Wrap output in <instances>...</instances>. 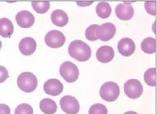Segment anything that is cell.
Instances as JSON below:
<instances>
[{"label": "cell", "mask_w": 157, "mask_h": 114, "mask_svg": "<svg viewBox=\"0 0 157 114\" xmlns=\"http://www.w3.org/2000/svg\"><path fill=\"white\" fill-rule=\"evenodd\" d=\"M70 56L79 62L89 60L92 55L90 46L81 40H75L70 44L68 48Z\"/></svg>", "instance_id": "1"}, {"label": "cell", "mask_w": 157, "mask_h": 114, "mask_svg": "<svg viewBox=\"0 0 157 114\" xmlns=\"http://www.w3.org/2000/svg\"><path fill=\"white\" fill-rule=\"evenodd\" d=\"M17 85L24 92L30 93L37 88L38 79L36 76L30 72H24L21 73L17 78Z\"/></svg>", "instance_id": "2"}, {"label": "cell", "mask_w": 157, "mask_h": 114, "mask_svg": "<svg viewBox=\"0 0 157 114\" xmlns=\"http://www.w3.org/2000/svg\"><path fill=\"white\" fill-rule=\"evenodd\" d=\"M120 95V87L118 84L113 82H107L101 86L100 89V96L107 102H113Z\"/></svg>", "instance_id": "3"}, {"label": "cell", "mask_w": 157, "mask_h": 114, "mask_svg": "<svg viewBox=\"0 0 157 114\" xmlns=\"http://www.w3.org/2000/svg\"><path fill=\"white\" fill-rule=\"evenodd\" d=\"M60 73L64 80L67 83L75 82L79 76L78 67L70 61H66L63 64H61L60 67Z\"/></svg>", "instance_id": "4"}, {"label": "cell", "mask_w": 157, "mask_h": 114, "mask_svg": "<svg viewBox=\"0 0 157 114\" xmlns=\"http://www.w3.org/2000/svg\"><path fill=\"white\" fill-rule=\"evenodd\" d=\"M124 90L125 95L130 99H137L142 95L143 87L142 83L137 79H130L124 83Z\"/></svg>", "instance_id": "5"}, {"label": "cell", "mask_w": 157, "mask_h": 114, "mask_svg": "<svg viewBox=\"0 0 157 114\" xmlns=\"http://www.w3.org/2000/svg\"><path fill=\"white\" fill-rule=\"evenodd\" d=\"M45 42L49 47L59 48L66 42V37L59 30H51L45 36Z\"/></svg>", "instance_id": "6"}, {"label": "cell", "mask_w": 157, "mask_h": 114, "mask_svg": "<svg viewBox=\"0 0 157 114\" xmlns=\"http://www.w3.org/2000/svg\"><path fill=\"white\" fill-rule=\"evenodd\" d=\"M61 109L66 114H77L79 112V103L75 98L71 95H66L60 100Z\"/></svg>", "instance_id": "7"}, {"label": "cell", "mask_w": 157, "mask_h": 114, "mask_svg": "<svg viewBox=\"0 0 157 114\" xmlns=\"http://www.w3.org/2000/svg\"><path fill=\"white\" fill-rule=\"evenodd\" d=\"M116 28L115 24L107 22L99 25L98 29V39L103 42H107L115 36Z\"/></svg>", "instance_id": "8"}, {"label": "cell", "mask_w": 157, "mask_h": 114, "mask_svg": "<svg viewBox=\"0 0 157 114\" xmlns=\"http://www.w3.org/2000/svg\"><path fill=\"white\" fill-rule=\"evenodd\" d=\"M115 14L119 19L122 20H128L133 17L134 10L129 2H124L118 4L115 7Z\"/></svg>", "instance_id": "9"}, {"label": "cell", "mask_w": 157, "mask_h": 114, "mask_svg": "<svg viewBox=\"0 0 157 114\" xmlns=\"http://www.w3.org/2000/svg\"><path fill=\"white\" fill-rule=\"evenodd\" d=\"M44 90L47 95L52 96H57L62 92L63 85L62 83L57 79L52 78L45 82L44 85Z\"/></svg>", "instance_id": "10"}, {"label": "cell", "mask_w": 157, "mask_h": 114, "mask_svg": "<svg viewBox=\"0 0 157 114\" xmlns=\"http://www.w3.org/2000/svg\"><path fill=\"white\" fill-rule=\"evenodd\" d=\"M34 16L29 11H21L16 16L17 24L24 29L31 27L34 24Z\"/></svg>", "instance_id": "11"}, {"label": "cell", "mask_w": 157, "mask_h": 114, "mask_svg": "<svg viewBox=\"0 0 157 114\" xmlns=\"http://www.w3.org/2000/svg\"><path fill=\"white\" fill-rule=\"evenodd\" d=\"M118 51L124 56H130L134 53L135 43L129 38H124L118 42Z\"/></svg>", "instance_id": "12"}, {"label": "cell", "mask_w": 157, "mask_h": 114, "mask_svg": "<svg viewBox=\"0 0 157 114\" xmlns=\"http://www.w3.org/2000/svg\"><path fill=\"white\" fill-rule=\"evenodd\" d=\"M37 47V43L33 38L26 37L21 40L19 43V49L21 53L24 56H30L34 53Z\"/></svg>", "instance_id": "13"}, {"label": "cell", "mask_w": 157, "mask_h": 114, "mask_svg": "<svg viewBox=\"0 0 157 114\" xmlns=\"http://www.w3.org/2000/svg\"><path fill=\"white\" fill-rule=\"evenodd\" d=\"M97 59L101 63H108L112 61L115 56L114 49L110 46H102L97 51Z\"/></svg>", "instance_id": "14"}, {"label": "cell", "mask_w": 157, "mask_h": 114, "mask_svg": "<svg viewBox=\"0 0 157 114\" xmlns=\"http://www.w3.org/2000/svg\"><path fill=\"white\" fill-rule=\"evenodd\" d=\"M51 20L55 25L64 27L69 21V17L66 12L62 10H55L51 15Z\"/></svg>", "instance_id": "15"}, {"label": "cell", "mask_w": 157, "mask_h": 114, "mask_svg": "<svg viewBox=\"0 0 157 114\" xmlns=\"http://www.w3.org/2000/svg\"><path fill=\"white\" fill-rule=\"evenodd\" d=\"M14 32V26L12 22L7 18L0 19V36L10 38Z\"/></svg>", "instance_id": "16"}, {"label": "cell", "mask_w": 157, "mask_h": 114, "mask_svg": "<svg viewBox=\"0 0 157 114\" xmlns=\"http://www.w3.org/2000/svg\"><path fill=\"white\" fill-rule=\"evenodd\" d=\"M39 108L45 114H54L57 110V105L54 100L51 99H44L40 101Z\"/></svg>", "instance_id": "17"}, {"label": "cell", "mask_w": 157, "mask_h": 114, "mask_svg": "<svg viewBox=\"0 0 157 114\" xmlns=\"http://www.w3.org/2000/svg\"><path fill=\"white\" fill-rule=\"evenodd\" d=\"M96 12H97L98 17L105 19L110 17L111 14V7L107 2H99L96 7Z\"/></svg>", "instance_id": "18"}, {"label": "cell", "mask_w": 157, "mask_h": 114, "mask_svg": "<svg viewBox=\"0 0 157 114\" xmlns=\"http://www.w3.org/2000/svg\"><path fill=\"white\" fill-rule=\"evenodd\" d=\"M155 39L152 38V37H149L145 39L142 42L141 45V48L145 53L147 54H153L155 52Z\"/></svg>", "instance_id": "19"}, {"label": "cell", "mask_w": 157, "mask_h": 114, "mask_svg": "<svg viewBox=\"0 0 157 114\" xmlns=\"http://www.w3.org/2000/svg\"><path fill=\"white\" fill-rule=\"evenodd\" d=\"M155 74H156V69L155 68H151L147 69L144 73V81L146 82L148 86H155L156 84V80H155Z\"/></svg>", "instance_id": "20"}, {"label": "cell", "mask_w": 157, "mask_h": 114, "mask_svg": "<svg viewBox=\"0 0 157 114\" xmlns=\"http://www.w3.org/2000/svg\"><path fill=\"white\" fill-rule=\"evenodd\" d=\"M32 7L36 12L39 14H44L48 11L50 7V2L48 1L45 2H32Z\"/></svg>", "instance_id": "21"}, {"label": "cell", "mask_w": 157, "mask_h": 114, "mask_svg": "<svg viewBox=\"0 0 157 114\" xmlns=\"http://www.w3.org/2000/svg\"><path fill=\"white\" fill-rule=\"evenodd\" d=\"M99 28L98 24H92L86 29L85 36L89 41H96L98 40V29Z\"/></svg>", "instance_id": "22"}, {"label": "cell", "mask_w": 157, "mask_h": 114, "mask_svg": "<svg viewBox=\"0 0 157 114\" xmlns=\"http://www.w3.org/2000/svg\"><path fill=\"white\" fill-rule=\"evenodd\" d=\"M88 114H107V108L102 104H95L89 108Z\"/></svg>", "instance_id": "23"}, {"label": "cell", "mask_w": 157, "mask_h": 114, "mask_svg": "<svg viewBox=\"0 0 157 114\" xmlns=\"http://www.w3.org/2000/svg\"><path fill=\"white\" fill-rule=\"evenodd\" d=\"M15 114H34L33 108L28 104H21L18 105L15 110Z\"/></svg>", "instance_id": "24"}, {"label": "cell", "mask_w": 157, "mask_h": 114, "mask_svg": "<svg viewBox=\"0 0 157 114\" xmlns=\"http://www.w3.org/2000/svg\"><path fill=\"white\" fill-rule=\"evenodd\" d=\"M145 8L149 14L155 16V2H145Z\"/></svg>", "instance_id": "25"}, {"label": "cell", "mask_w": 157, "mask_h": 114, "mask_svg": "<svg viewBox=\"0 0 157 114\" xmlns=\"http://www.w3.org/2000/svg\"><path fill=\"white\" fill-rule=\"evenodd\" d=\"M8 78V72L3 66H0V83H3Z\"/></svg>", "instance_id": "26"}, {"label": "cell", "mask_w": 157, "mask_h": 114, "mask_svg": "<svg viewBox=\"0 0 157 114\" xmlns=\"http://www.w3.org/2000/svg\"><path fill=\"white\" fill-rule=\"evenodd\" d=\"M11 109L10 108L5 104H0V114H10Z\"/></svg>", "instance_id": "27"}, {"label": "cell", "mask_w": 157, "mask_h": 114, "mask_svg": "<svg viewBox=\"0 0 157 114\" xmlns=\"http://www.w3.org/2000/svg\"><path fill=\"white\" fill-rule=\"evenodd\" d=\"M76 3H77L78 6H82V7H83V6H88V5L93 4V2H77Z\"/></svg>", "instance_id": "28"}, {"label": "cell", "mask_w": 157, "mask_h": 114, "mask_svg": "<svg viewBox=\"0 0 157 114\" xmlns=\"http://www.w3.org/2000/svg\"><path fill=\"white\" fill-rule=\"evenodd\" d=\"M124 114H137V112H134V111H128V112H126Z\"/></svg>", "instance_id": "29"}, {"label": "cell", "mask_w": 157, "mask_h": 114, "mask_svg": "<svg viewBox=\"0 0 157 114\" xmlns=\"http://www.w3.org/2000/svg\"><path fill=\"white\" fill-rule=\"evenodd\" d=\"M1 47H2V42L0 41V49H1Z\"/></svg>", "instance_id": "30"}]
</instances>
